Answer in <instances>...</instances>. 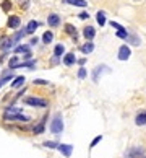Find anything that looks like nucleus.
I'll return each mask as SVG.
<instances>
[{
    "instance_id": "nucleus-23",
    "label": "nucleus",
    "mask_w": 146,
    "mask_h": 158,
    "mask_svg": "<svg viewBox=\"0 0 146 158\" xmlns=\"http://www.w3.org/2000/svg\"><path fill=\"white\" fill-rule=\"evenodd\" d=\"M8 65H10V68H16V67H18L20 62H18V59H16V56L10 59V64H8Z\"/></svg>"
},
{
    "instance_id": "nucleus-34",
    "label": "nucleus",
    "mask_w": 146,
    "mask_h": 158,
    "mask_svg": "<svg viewBox=\"0 0 146 158\" xmlns=\"http://www.w3.org/2000/svg\"><path fill=\"white\" fill-rule=\"evenodd\" d=\"M10 7V2H3V10H8Z\"/></svg>"
},
{
    "instance_id": "nucleus-22",
    "label": "nucleus",
    "mask_w": 146,
    "mask_h": 158,
    "mask_svg": "<svg viewBox=\"0 0 146 158\" xmlns=\"http://www.w3.org/2000/svg\"><path fill=\"white\" fill-rule=\"evenodd\" d=\"M65 31H67L68 34H72V36H73V37H75V39H76V29L73 28L72 25H65Z\"/></svg>"
},
{
    "instance_id": "nucleus-10",
    "label": "nucleus",
    "mask_w": 146,
    "mask_h": 158,
    "mask_svg": "<svg viewBox=\"0 0 146 158\" xmlns=\"http://www.w3.org/2000/svg\"><path fill=\"white\" fill-rule=\"evenodd\" d=\"M8 26L10 28H18L20 26V16H15V15L10 16L8 18Z\"/></svg>"
},
{
    "instance_id": "nucleus-15",
    "label": "nucleus",
    "mask_w": 146,
    "mask_h": 158,
    "mask_svg": "<svg viewBox=\"0 0 146 158\" xmlns=\"http://www.w3.org/2000/svg\"><path fill=\"white\" fill-rule=\"evenodd\" d=\"M37 26H39V23H37V21H34V20H33V21H29V23H28V26H26V33H29V34L34 33Z\"/></svg>"
},
{
    "instance_id": "nucleus-16",
    "label": "nucleus",
    "mask_w": 146,
    "mask_h": 158,
    "mask_svg": "<svg viewBox=\"0 0 146 158\" xmlns=\"http://www.w3.org/2000/svg\"><path fill=\"white\" fill-rule=\"evenodd\" d=\"M93 49H94V44H93V43H86L85 46H81V51H83L85 54H89Z\"/></svg>"
},
{
    "instance_id": "nucleus-5",
    "label": "nucleus",
    "mask_w": 146,
    "mask_h": 158,
    "mask_svg": "<svg viewBox=\"0 0 146 158\" xmlns=\"http://www.w3.org/2000/svg\"><path fill=\"white\" fill-rule=\"evenodd\" d=\"M130 57V47L128 46H120L119 49V59L120 60H127Z\"/></svg>"
},
{
    "instance_id": "nucleus-31",
    "label": "nucleus",
    "mask_w": 146,
    "mask_h": 158,
    "mask_svg": "<svg viewBox=\"0 0 146 158\" xmlns=\"http://www.w3.org/2000/svg\"><path fill=\"white\" fill-rule=\"evenodd\" d=\"M101 139H102V137H101V135H99V137H96V139H94V140H93V142H91V147H94V145H97V143H99V142H101Z\"/></svg>"
},
{
    "instance_id": "nucleus-3",
    "label": "nucleus",
    "mask_w": 146,
    "mask_h": 158,
    "mask_svg": "<svg viewBox=\"0 0 146 158\" xmlns=\"http://www.w3.org/2000/svg\"><path fill=\"white\" fill-rule=\"evenodd\" d=\"M3 119H5V121H23V122H28L29 121V116H24V114H3Z\"/></svg>"
},
{
    "instance_id": "nucleus-7",
    "label": "nucleus",
    "mask_w": 146,
    "mask_h": 158,
    "mask_svg": "<svg viewBox=\"0 0 146 158\" xmlns=\"http://www.w3.org/2000/svg\"><path fill=\"white\" fill-rule=\"evenodd\" d=\"M58 150L62 152L64 157H70L72 152H73V147L72 145H65V143H60V145H58Z\"/></svg>"
},
{
    "instance_id": "nucleus-33",
    "label": "nucleus",
    "mask_w": 146,
    "mask_h": 158,
    "mask_svg": "<svg viewBox=\"0 0 146 158\" xmlns=\"http://www.w3.org/2000/svg\"><path fill=\"white\" fill-rule=\"evenodd\" d=\"M80 18H81V20H86V18H89V15H88L86 12H83V13H80Z\"/></svg>"
},
{
    "instance_id": "nucleus-25",
    "label": "nucleus",
    "mask_w": 146,
    "mask_h": 158,
    "mask_svg": "<svg viewBox=\"0 0 146 158\" xmlns=\"http://www.w3.org/2000/svg\"><path fill=\"white\" fill-rule=\"evenodd\" d=\"M28 51H29V46H18L15 49V52H26L28 54Z\"/></svg>"
},
{
    "instance_id": "nucleus-12",
    "label": "nucleus",
    "mask_w": 146,
    "mask_h": 158,
    "mask_svg": "<svg viewBox=\"0 0 146 158\" xmlns=\"http://www.w3.org/2000/svg\"><path fill=\"white\" fill-rule=\"evenodd\" d=\"M65 3H68V5H75V7H86L88 5L86 0H65Z\"/></svg>"
},
{
    "instance_id": "nucleus-20",
    "label": "nucleus",
    "mask_w": 146,
    "mask_h": 158,
    "mask_svg": "<svg viewBox=\"0 0 146 158\" xmlns=\"http://www.w3.org/2000/svg\"><path fill=\"white\" fill-rule=\"evenodd\" d=\"M5 114H23V112H21V109H18V108H7Z\"/></svg>"
},
{
    "instance_id": "nucleus-17",
    "label": "nucleus",
    "mask_w": 146,
    "mask_h": 158,
    "mask_svg": "<svg viewBox=\"0 0 146 158\" xmlns=\"http://www.w3.org/2000/svg\"><path fill=\"white\" fill-rule=\"evenodd\" d=\"M52 39H54V34H52V31H46V33L42 34V41H44L46 44H49Z\"/></svg>"
},
{
    "instance_id": "nucleus-9",
    "label": "nucleus",
    "mask_w": 146,
    "mask_h": 158,
    "mask_svg": "<svg viewBox=\"0 0 146 158\" xmlns=\"http://www.w3.org/2000/svg\"><path fill=\"white\" fill-rule=\"evenodd\" d=\"M94 34H96V29L93 28V26H88V28L83 29V36H85L86 39H93V37H94Z\"/></svg>"
},
{
    "instance_id": "nucleus-21",
    "label": "nucleus",
    "mask_w": 146,
    "mask_h": 158,
    "mask_svg": "<svg viewBox=\"0 0 146 158\" xmlns=\"http://www.w3.org/2000/svg\"><path fill=\"white\" fill-rule=\"evenodd\" d=\"M54 52H55V57H60L62 54L65 52V47L62 46V44H58V46H55V51H54Z\"/></svg>"
},
{
    "instance_id": "nucleus-1",
    "label": "nucleus",
    "mask_w": 146,
    "mask_h": 158,
    "mask_svg": "<svg viewBox=\"0 0 146 158\" xmlns=\"http://www.w3.org/2000/svg\"><path fill=\"white\" fill-rule=\"evenodd\" d=\"M50 130H52V134H60L62 130H64V121H62L60 114H57L54 118V121H52V124H50Z\"/></svg>"
},
{
    "instance_id": "nucleus-32",
    "label": "nucleus",
    "mask_w": 146,
    "mask_h": 158,
    "mask_svg": "<svg viewBox=\"0 0 146 158\" xmlns=\"http://www.w3.org/2000/svg\"><path fill=\"white\" fill-rule=\"evenodd\" d=\"M46 83H49V82H46V80H34V85H46Z\"/></svg>"
},
{
    "instance_id": "nucleus-11",
    "label": "nucleus",
    "mask_w": 146,
    "mask_h": 158,
    "mask_svg": "<svg viewBox=\"0 0 146 158\" xmlns=\"http://www.w3.org/2000/svg\"><path fill=\"white\" fill-rule=\"evenodd\" d=\"M140 153H143V148H131L130 152L127 153V157H125V158H138V157H140Z\"/></svg>"
},
{
    "instance_id": "nucleus-14",
    "label": "nucleus",
    "mask_w": 146,
    "mask_h": 158,
    "mask_svg": "<svg viewBox=\"0 0 146 158\" xmlns=\"http://www.w3.org/2000/svg\"><path fill=\"white\" fill-rule=\"evenodd\" d=\"M135 122H137V126H143V124H146V111L140 112V114L137 116V119H135Z\"/></svg>"
},
{
    "instance_id": "nucleus-28",
    "label": "nucleus",
    "mask_w": 146,
    "mask_h": 158,
    "mask_svg": "<svg viewBox=\"0 0 146 158\" xmlns=\"http://www.w3.org/2000/svg\"><path fill=\"white\" fill-rule=\"evenodd\" d=\"M117 36H119V37H123V39H127V37H128V33L125 31V29H120V31H117Z\"/></svg>"
},
{
    "instance_id": "nucleus-27",
    "label": "nucleus",
    "mask_w": 146,
    "mask_h": 158,
    "mask_svg": "<svg viewBox=\"0 0 146 158\" xmlns=\"http://www.w3.org/2000/svg\"><path fill=\"white\" fill-rule=\"evenodd\" d=\"M12 77H13L12 73H8V75H7V77H3L2 80H0V87H3V85H5L7 82H10V80H12Z\"/></svg>"
},
{
    "instance_id": "nucleus-26",
    "label": "nucleus",
    "mask_w": 146,
    "mask_h": 158,
    "mask_svg": "<svg viewBox=\"0 0 146 158\" xmlns=\"http://www.w3.org/2000/svg\"><path fill=\"white\" fill-rule=\"evenodd\" d=\"M44 130V121L41 122V124H37L36 127H34V134H41Z\"/></svg>"
},
{
    "instance_id": "nucleus-18",
    "label": "nucleus",
    "mask_w": 146,
    "mask_h": 158,
    "mask_svg": "<svg viewBox=\"0 0 146 158\" xmlns=\"http://www.w3.org/2000/svg\"><path fill=\"white\" fill-rule=\"evenodd\" d=\"M23 83H24V77H16L15 82L12 83V87H13V88H18V87H21Z\"/></svg>"
},
{
    "instance_id": "nucleus-30",
    "label": "nucleus",
    "mask_w": 146,
    "mask_h": 158,
    "mask_svg": "<svg viewBox=\"0 0 146 158\" xmlns=\"http://www.w3.org/2000/svg\"><path fill=\"white\" fill-rule=\"evenodd\" d=\"M78 77H80V78H85V77H86V70H85V68H80Z\"/></svg>"
},
{
    "instance_id": "nucleus-35",
    "label": "nucleus",
    "mask_w": 146,
    "mask_h": 158,
    "mask_svg": "<svg viewBox=\"0 0 146 158\" xmlns=\"http://www.w3.org/2000/svg\"><path fill=\"white\" fill-rule=\"evenodd\" d=\"M37 41H39V39H37V37H33V39H31V44H33V46H34V44H36Z\"/></svg>"
},
{
    "instance_id": "nucleus-4",
    "label": "nucleus",
    "mask_w": 146,
    "mask_h": 158,
    "mask_svg": "<svg viewBox=\"0 0 146 158\" xmlns=\"http://www.w3.org/2000/svg\"><path fill=\"white\" fill-rule=\"evenodd\" d=\"M12 46H13V37H8V36H3V37H0V49H3V51H8Z\"/></svg>"
},
{
    "instance_id": "nucleus-2",
    "label": "nucleus",
    "mask_w": 146,
    "mask_h": 158,
    "mask_svg": "<svg viewBox=\"0 0 146 158\" xmlns=\"http://www.w3.org/2000/svg\"><path fill=\"white\" fill-rule=\"evenodd\" d=\"M24 103L29 106H37V108H46L47 106V101L46 99H41V98H26Z\"/></svg>"
},
{
    "instance_id": "nucleus-19",
    "label": "nucleus",
    "mask_w": 146,
    "mask_h": 158,
    "mask_svg": "<svg viewBox=\"0 0 146 158\" xmlns=\"http://www.w3.org/2000/svg\"><path fill=\"white\" fill-rule=\"evenodd\" d=\"M97 23H99L101 26H104L106 25V16H104V12H97Z\"/></svg>"
},
{
    "instance_id": "nucleus-8",
    "label": "nucleus",
    "mask_w": 146,
    "mask_h": 158,
    "mask_svg": "<svg viewBox=\"0 0 146 158\" xmlns=\"http://www.w3.org/2000/svg\"><path fill=\"white\" fill-rule=\"evenodd\" d=\"M49 26H52V28H55V26H58V23H60V18H58V15H49V20H47Z\"/></svg>"
},
{
    "instance_id": "nucleus-13",
    "label": "nucleus",
    "mask_w": 146,
    "mask_h": 158,
    "mask_svg": "<svg viewBox=\"0 0 146 158\" xmlns=\"http://www.w3.org/2000/svg\"><path fill=\"white\" fill-rule=\"evenodd\" d=\"M75 62H76L75 54H67V56L64 57V64H65V65H73Z\"/></svg>"
},
{
    "instance_id": "nucleus-24",
    "label": "nucleus",
    "mask_w": 146,
    "mask_h": 158,
    "mask_svg": "<svg viewBox=\"0 0 146 158\" xmlns=\"http://www.w3.org/2000/svg\"><path fill=\"white\" fill-rule=\"evenodd\" d=\"M58 145L60 143L57 142H44V147H47V148H58Z\"/></svg>"
},
{
    "instance_id": "nucleus-29",
    "label": "nucleus",
    "mask_w": 146,
    "mask_h": 158,
    "mask_svg": "<svg viewBox=\"0 0 146 158\" xmlns=\"http://www.w3.org/2000/svg\"><path fill=\"white\" fill-rule=\"evenodd\" d=\"M110 26H112V28H117V31H120V29H125L123 26H122V25H119V23H115V21H112V23H110Z\"/></svg>"
},
{
    "instance_id": "nucleus-6",
    "label": "nucleus",
    "mask_w": 146,
    "mask_h": 158,
    "mask_svg": "<svg viewBox=\"0 0 146 158\" xmlns=\"http://www.w3.org/2000/svg\"><path fill=\"white\" fill-rule=\"evenodd\" d=\"M102 72H109V67H106V65H97L94 73H93V80L94 82L99 80V73H102Z\"/></svg>"
}]
</instances>
